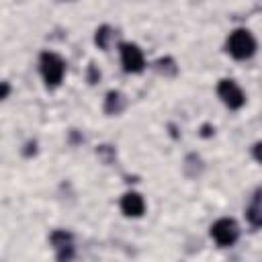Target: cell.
Instances as JSON below:
<instances>
[{
  "label": "cell",
  "instance_id": "obj_14",
  "mask_svg": "<svg viewBox=\"0 0 262 262\" xmlns=\"http://www.w3.org/2000/svg\"><path fill=\"white\" fill-rule=\"evenodd\" d=\"M8 92H10L8 82H2V98H8Z\"/></svg>",
  "mask_w": 262,
  "mask_h": 262
},
{
  "label": "cell",
  "instance_id": "obj_11",
  "mask_svg": "<svg viewBox=\"0 0 262 262\" xmlns=\"http://www.w3.org/2000/svg\"><path fill=\"white\" fill-rule=\"evenodd\" d=\"M154 68H156V72H160V74H164V76H176V72H178L176 61H174L172 57H160V59L154 63Z\"/></svg>",
  "mask_w": 262,
  "mask_h": 262
},
{
  "label": "cell",
  "instance_id": "obj_13",
  "mask_svg": "<svg viewBox=\"0 0 262 262\" xmlns=\"http://www.w3.org/2000/svg\"><path fill=\"white\" fill-rule=\"evenodd\" d=\"M252 156H254L256 162L262 164V141H256V143L252 145Z\"/></svg>",
  "mask_w": 262,
  "mask_h": 262
},
{
  "label": "cell",
  "instance_id": "obj_12",
  "mask_svg": "<svg viewBox=\"0 0 262 262\" xmlns=\"http://www.w3.org/2000/svg\"><path fill=\"white\" fill-rule=\"evenodd\" d=\"M98 80H100V72L96 70L94 63H90V66H88V82H90V84H96Z\"/></svg>",
  "mask_w": 262,
  "mask_h": 262
},
{
  "label": "cell",
  "instance_id": "obj_1",
  "mask_svg": "<svg viewBox=\"0 0 262 262\" xmlns=\"http://www.w3.org/2000/svg\"><path fill=\"white\" fill-rule=\"evenodd\" d=\"M39 70L47 88H57L66 76V61L53 51H43L39 57Z\"/></svg>",
  "mask_w": 262,
  "mask_h": 262
},
{
  "label": "cell",
  "instance_id": "obj_7",
  "mask_svg": "<svg viewBox=\"0 0 262 262\" xmlns=\"http://www.w3.org/2000/svg\"><path fill=\"white\" fill-rule=\"evenodd\" d=\"M121 211L127 217H141L145 213V201L139 192L129 190L121 196Z\"/></svg>",
  "mask_w": 262,
  "mask_h": 262
},
{
  "label": "cell",
  "instance_id": "obj_3",
  "mask_svg": "<svg viewBox=\"0 0 262 262\" xmlns=\"http://www.w3.org/2000/svg\"><path fill=\"white\" fill-rule=\"evenodd\" d=\"M211 237L215 239L217 246L221 248H229L237 242L239 237V225L235 219L231 217H221L211 225Z\"/></svg>",
  "mask_w": 262,
  "mask_h": 262
},
{
  "label": "cell",
  "instance_id": "obj_5",
  "mask_svg": "<svg viewBox=\"0 0 262 262\" xmlns=\"http://www.w3.org/2000/svg\"><path fill=\"white\" fill-rule=\"evenodd\" d=\"M121 51V66L127 74H139L145 68V57L143 51L139 49V45L135 43H121L119 45Z\"/></svg>",
  "mask_w": 262,
  "mask_h": 262
},
{
  "label": "cell",
  "instance_id": "obj_8",
  "mask_svg": "<svg viewBox=\"0 0 262 262\" xmlns=\"http://www.w3.org/2000/svg\"><path fill=\"white\" fill-rule=\"evenodd\" d=\"M246 217L252 227H262V190H256L252 203L246 209Z\"/></svg>",
  "mask_w": 262,
  "mask_h": 262
},
{
  "label": "cell",
  "instance_id": "obj_4",
  "mask_svg": "<svg viewBox=\"0 0 262 262\" xmlns=\"http://www.w3.org/2000/svg\"><path fill=\"white\" fill-rule=\"evenodd\" d=\"M217 96H219L221 102H223L227 108H231V111H237V108H242V106L246 104V94H244V90H242L233 80H229V78L219 80V84H217Z\"/></svg>",
  "mask_w": 262,
  "mask_h": 262
},
{
  "label": "cell",
  "instance_id": "obj_2",
  "mask_svg": "<svg viewBox=\"0 0 262 262\" xmlns=\"http://www.w3.org/2000/svg\"><path fill=\"white\" fill-rule=\"evenodd\" d=\"M227 53L233 59H250L256 53V39L248 29H235L227 37Z\"/></svg>",
  "mask_w": 262,
  "mask_h": 262
},
{
  "label": "cell",
  "instance_id": "obj_6",
  "mask_svg": "<svg viewBox=\"0 0 262 262\" xmlns=\"http://www.w3.org/2000/svg\"><path fill=\"white\" fill-rule=\"evenodd\" d=\"M49 242L55 250L57 260H70L74 258V235L66 229H55L49 235Z\"/></svg>",
  "mask_w": 262,
  "mask_h": 262
},
{
  "label": "cell",
  "instance_id": "obj_10",
  "mask_svg": "<svg viewBox=\"0 0 262 262\" xmlns=\"http://www.w3.org/2000/svg\"><path fill=\"white\" fill-rule=\"evenodd\" d=\"M113 37H115V31H113L108 25H100V27L94 31V43H96V47L102 49V51L108 49Z\"/></svg>",
  "mask_w": 262,
  "mask_h": 262
},
{
  "label": "cell",
  "instance_id": "obj_9",
  "mask_svg": "<svg viewBox=\"0 0 262 262\" xmlns=\"http://www.w3.org/2000/svg\"><path fill=\"white\" fill-rule=\"evenodd\" d=\"M125 104H127L125 102V96L119 90L106 92V96H104V113L106 115H119V113H123Z\"/></svg>",
  "mask_w": 262,
  "mask_h": 262
}]
</instances>
